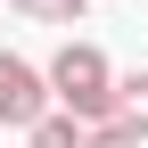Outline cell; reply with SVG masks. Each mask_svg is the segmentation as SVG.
<instances>
[{"label": "cell", "mask_w": 148, "mask_h": 148, "mask_svg": "<svg viewBox=\"0 0 148 148\" xmlns=\"http://www.w3.org/2000/svg\"><path fill=\"white\" fill-rule=\"evenodd\" d=\"M49 90H58L66 115L107 123V115H115V66H107V49L99 41H66L58 58H49Z\"/></svg>", "instance_id": "6da1fadb"}, {"label": "cell", "mask_w": 148, "mask_h": 148, "mask_svg": "<svg viewBox=\"0 0 148 148\" xmlns=\"http://www.w3.org/2000/svg\"><path fill=\"white\" fill-rule=\"evenodd\" d=\"M49 99H58L49 90V66H25L16 49H0V123L8 132H33L49 115Z\"/></svg>", "instance_id": "7a4b0ae2"}, {"label": "cell", "mask_w": 148, "mask_h": 148, "mask_svg": "<svg viewBox=\"0 0 148 148\" xmlns=\"http://www.w3.org/2000/svg\"><path fill=\"white\" fill-rule=\"evenodd\" d=\"M82 132H90L82 115H66V107H49V115H41V123L25 132V148H82Z\"/></svg>", "instance_id": "3957f363"}, {"label": "cell", "mask_w": 148, "mask_h": 148, "mask_svg": "<svg viewBox=\"0 0 148 148\" xmlns=\"http://www.w3.org/2000/svg\"><path fill=\"white\" fill-rule=\"evenodd\" d=\"M115 115L148 140V74H115Z\"/></svg>", "instance_id": "277c9868"}, {"label": "cell", "mask_w": 148, "mask_h": 148, "mask_svg": "<svg viewBox=\"0 0 148 148\" xmlns=\"http://www.w3.org/2000/svg\"><path fill=\"white\" fill-rule=\"evenodd\" d=\"M16 16H25V25H82V8L90 0H8Z\"/></svg>", "instance_id": "5b68a950"}, {"label": "cell", "mask_w": 148, "mask_h": 148, "mask_svg": "<svg viewBox=\"0 0 148 148\" xmlns=\"http://www.w3.org/2000/svg\"><path fill=\"white\" fill-rule=\"evenodd\" d=\"M82 148H140V132H132L123 115H107V123H90V132H82Z\"/></svg>", "instance_id": "8992f818"}]
</instances>
